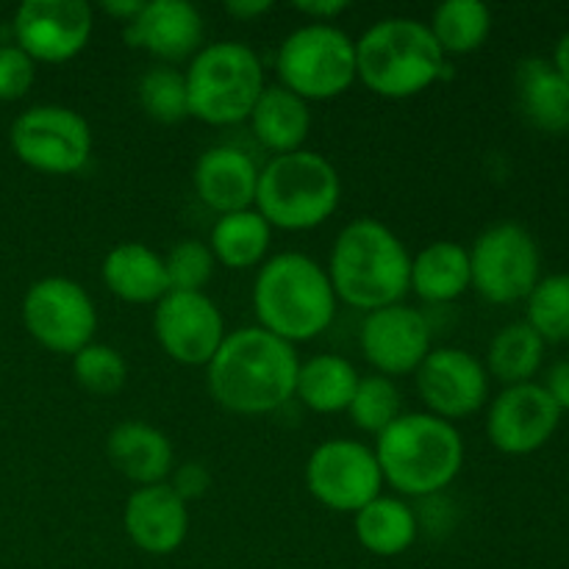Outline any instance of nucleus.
Instances as JSON below:
<instances>
[{"label":"nucleus","instance_id":"20e7f679","mask_svg":"<svg viewBox=\"0 0 569 569\" xmlns=\"http://www.w3.org/2000/svg\"><path fill=\"white\" fill-rule=\"evenodd\" d=\"M259 328L289 345L309 342L337 317V295L326 267L306 253H278L261 264L253 283Z\"/></svg>","mask_w":569,"mask_h":569},{"label":"nucleus","instance_id":"423d86ee","mask_svg":"<svg viewBox=\"0 0 569 569\" xmlns=\"http://www.w3.org/2000/svg\"><path fill=\"white\" fill-rule=\"evenodd\" d=\"M342 198L339 172L315 150L276 156L259 172L253 209L281 231H311L337 211Z\"/></svg>","mask_w":569,"mask_h":569},{"label":"nucleus","instance_id":"412c9836","mask_svg":"<svg viewBox=\"0 0 569 569\" xmlns=\"http://www.w3.org/2000/svg\"><path fill=\"white\" fill-rule=\"evenodd\" d=\"M106 459L137 487H153L170 478L172 445L159 428L142 420H126L106 437Z\"/></svg>","mask_w":569,"mask_h":569},{"label":"nucleus","instance_id":"f257e3e1","mask_svg":"<svg viewBox=\"0 0 569 569\" xmlns=\"http://www.w3.org/2000/svg\"><path fill=\"white\" fill-rule=\"evenodd\" d=\"M300 359L295 345L248 326L222 339L206 365V383L217 406L242 417L272 415L295 398Z\"/></svg>","mask_w":569,"mask_h":569},{"label":"nucleus","instance_id":"2f4dec72","mask_svg":"<svg viewBox=\"0 0 569 569\" xmlns=\"http://www.w3.org/2000/svg\"><path fill=\"white\" fill-rule=\"evenodd\" d=\"M139 106L150 120L161 126H176L189 117L187 78L178 67L156 64L139 78Z\"/></svg>","mask_w":569,"mask_h":569},{"label":"nucleus","instance_id":"7c9ffc66","mask_svg":"<svg viewBox=\"0 0 569 569\" xmlns=\"http://www.w3.org/2000/svg\"><path fill=\"white\" fill-rule=\"evenodd\" d=\"M526 322L548 342H569V272L539 278L526 298Z\"/></svg>","mask_w":569,"mask_h":569},{"label":"nucleus","instance_id":"e433bc0d","mask_svg":"<svg viewBox=\"0 0 569 569\" xmlns=\"http://www.w3.org/2000/svg\"><path fill=\"white\" fill-rule=\"evenodd\" d=\"M170 489L183 500V503H192V500H200L211 487V472L206 470L200 461H187V465L176 467L170 472Z\"/></svg>","mask_w":569,"mask_h":569},{"label":"nucleus","instance_id":"a878e982","mask_svg":"<svg viewBox=\"0 0 569 569\" xmlns=\"http://www.w3.org/2000/svg\"><path fill=\"white\" fill-rule=\"evenodd\" d=\"M356 539L361 548L381 559H395L417 542L420 520L406 500L381 495L353 515Z\"/></svg>","mask_w":569,"mask_h":569},{"label":"nucleus","instance_id":"79ce46f5","mask_svg":"<svg viewBox=\"0 0 569 569\" xmlns=\"http://www.w3.org/2000/svg\"><path fill=\"white\" fill-rule=\"evenodd\" d=\"M550 64H553V70L559 72V76H565L569 81V31L561 33V39L556 42L553 59H550Z\"/></svg>","mask_w":569,"mask_h":569},{"label":"nucleus","instance_id":"f8f14e48","mask_svg":"<svg viewBox=\"0 0 569 569\" xmlns=\"http://www.w3.org/2000/svg\"><path fill=\"white\" fill-rule=\"evenodd\" d=\"M306 489L320 506L356 515L381 498L383 476L376 450L356 439H328L306 461Z\"/></svg>","mask_w":569,"mask_h":569},{"label":"nucleus","instance_id":"dca6fc26","mask_svg":"<svg viewBox=\"0 0 569 569\" xmlns=\"http://www.w3.org/2000/svg\"><path fill=\"white\" fill-rule=\"evenodd\" d=\"M415 376L417 395L428 415L439 420H465L481 411L489 398L487 367L461 348H433Z\"/></svg>","mask_w":569,"mask_h":569},{"label":"nucleus","instance_id":"f704fd0d","mask_svg":"<svg viewBox=\"0 0 569 569\" xmlns=\"http://www.w3.org/2000/svg\"><path fill=\"white\" fill-rule=\"evenodd\" d=\"M164 267L172 292H203L214 276L217 259L209 244L200 239H181L164 256Z\"/></svg>","mask_w":569,"mask_h":569},{"label":"nucleus","instance_id":"4be33fe9","mask_svg":"<svg viewBox=\"0 0 569 569\" xmlns=\"http://www.w3.org/2000/svg\"><path fill=\"white\" fill-rule=\"evenodd\" d=\"M100 276H103L106 289L122 303L156 306L170 292L164 256L142 242H122L111 248L100 267Z\"/></svg>","mask_w":569,"mask_h":569},{"label":"nucleus","instance_id":"5701e85b","mask_svg":"<svg viewBox=\"0 0 569 569\" xmlns=\"http://www.w3.org/2000/svg\"><path fill=\"white\" fill-rule=\"evenodd\" d=\"M517 103L537 131L550 137L569 133V81L550 59H526L517 67Z\"/></svg>","mask_w":569,"mask_h":569},{"label":"nucleus","instance_id":"ddd939ff","mask_svg":"<svg viewBox=\"0 0 569 569\" xmlns=\"http://www.w3.org/2000/svg\"><path fill=\"white\" fill-rule=\"evenodd\" d=\"M92 28V6L83 0H26L11 20V42L37 64H64L87 48Z\"/></svg>","mask_w":569,"mask_h":569},{"label":"nucleus","instance_id":"c9c22d12","mask_svg":"<svg viewBox=\"0 0 569 569\" xmlns=\"http://www.w3.org/2000/svg\"><path fill=\"white\" fill-rule=\"evenodd\" d=\"M33 81H37V61L14 42L0 44V100L11 103L26 98Z\"/></svg>","mask_w":569,"mask_h":569},{"label":"nucleus","instance_id":"c85d7f7f","mask_svg":"<svg viewBox=\"0 0 569 569\" xmlns=\"http://www.w3.org/2000/svg\"><path fill=\"white\" fill-rule=\"evenodd\" d=\"M545 339L526 320L511 322L489 342L487 372L506 387L533 381L545 361Z\"/></svg>","mask_w":569,"mask_h":569},{"label":"nucleus","instance_id":"6e6552de","mask_svg":"<svg viewBox=\"0 0 569 569\" xmlns=\"http://www.w3.org/2000/svg\"><path fill=\"white\" fill-rule=\"evenodd\" d=\"M276 72L281 87L306 103L339 98L356 83V42L337 26L309 22L283 39Z\"/></svg>","mask_w":569,"mask_h":569},{"label":"nucleus","instance_id":"bb28decb","mask_svg":"<svg viewBox=\"0 0 569 569\" xmlns=\"http://www.w3.org/2000/svg\"><path fill=\"white\" fill-rule=\"evenodd\" d=\"M359 378L356 367L342 356H311L300 361L295 398L315 415H339V411H348Z\"/></svg>","mask_w":569,"mask_h":569},{"label":"nucleus","instance_id":"473e14b6","mask_svg":"<svg viewBox=\"0 0 569 569\" xmlns=\"http://www.w3.org/2000/svg\"><path fill=\"white\" fill-rule=\"evenodd\" d=\"M403 415L400 406V389L387 376H365L359 378L353 400L348 406V417L359 431L381 437L398 417Z\"/></svg>","mask_w":569,"mask_h":569},{"label":"nucleus","instance_id":"aec40b11","mask_svg":"<svg viewBox=\"0 0 569 569\" xmlns=\"http://www.w3.org/2000/svg\"><path fill=\"white\" fill-rule=\"evenodd\" d=\"M259 164L233 144H214L194 161L192 183L198 198L217 214L253 209L259 189Z\"/></svg>","mask_w":569,"mask_h":569},{"label":"nucleus","instance_id":"4468645a","mask_svg":"<svg viewBox=\"0 0 569 569\" xmlns=\"http://www.w3.org/2000/svg\"><path fill=\"white\" fill-rule=\"evenodd\" d=\"M161 350L183 367H206L228 337L220 309L206 292H167L153 309Z\"/></svg>","mask_w":569,"mask_h":569},{"label":"nucleus","instance_id":"7ed1b4c3","mask_svg":"<svg viewBox=\"0 0 569 569\" xmlns=\"http://www.w3.org/2000/svg\"><path fill=\"white\" fill-rule=\"evenodd\" d=\"M372 450L383 483L417 500L442 495L465 467V439L459 428L428 411L400 415L376 437Z\"/></svg>","mask_w":569,"mask_h":569},{"label":"nucleus","instance_id":"58836bf2","mask_svg":"<svg viewBox=\"0 0 569 569\" xmlns=\"http://www.w3.org/2000/svg\"><path fill=\"white\" fill-rule=\"evenodd\" d=\"M542 387H545V392L550 395V400L559 406L561 415L569 411V359L556 361V365L550 367L548 376H545Z\"/></svg>","mask_w":569,"mask_h":569},{"label":"nucleus","instance_id":"9d476101","mask_svg":"<svg viewBox=\"0 0 569 569\" xmlns=\"http://www.w3.org/2000/svg\"><path fill=\"white\" fill-rule=\"evenodd\" d=\"M17 159L44 176H72L92 156V128L67 106L44 103L22 111L9 131Z\"/></svg>","mask_w":569,"mask_h":569},{"label":"nucleus","instance_id":"f3484780","mask_svg":"<svg viewBox=\"0 0 569 569\" xmlns=\"http://www.w3.org/2000/svg\"><path fill=\"white\" fill-rule=\"evenodd\" d=\"M561 411L542 383L528 381L506 387L487 415V437L506 456H531L559 431Z\"/></svg>","mask_w":569,"mask_h":569},{"label":"nucleus","instance_id":"4c0bfd02","mask_svg":"<svg viewBox=\"0 0 569 569\" xmlns=\"http://www.w3.org/2000/svg\"><path fill=\"white\" fill-rule=\"evenodd\" d=\"M350 9L348 0H298L295 11H300L303 17H309L311 22H320V26H331L339 14Z\"/></svg>","mask_w":569,"mask_h":569},{"label":"nucleus","instance_id":"c756f323","mask_svg":"<svg viewBox=\"0 0 569 569\" xmlns=\"http://www.w3.org/2000/svg\"><path fill=\"white\" fill-rule=\"evenodd\" d=\"M428 28L445 56L476 53L492 31V11L481 0H445L433 9Z\"/></svg>","mask_w":569,"mask_h":569},{"label":"nucleus","instance_id":"cd10ccee","mask_svg":"<svg viewBox=\"0 0 569 569\" xmlns=\"http://www.w3.org/2000/svg\"><path fill=\"white\" fill-rule=\"evenodd\" d=\"M272 228L256 209L222 214L211 228L209 248L214 259L228 270H250L261 264L270 250Z\"/></svg>","mask_w":569,"mask_h":569},{"label":"nucleus","instance_id":"b1692460","mask_svg":"<svg viewBox=\"0 0 569 569\" xmlns=\"http://www.w3.org/2000/svg\"><path fill=\"white\" fill-rule=\"evenodd\" d=\"M248 122L261 148L276 156H287L303 150L311 131V109L303 98L278 83V87H264Z\"/></svg>","mask_w":569,"mask_h":569},{"label":"nucleus","instance_id":"f03ea898","mask_svg":"<svg viewBox=\"0 0 569 569\" xmlns=\"http://www.w3.org/2000/svg\"><path fill=\"white\" fill-rule=\"evenodd\" d=\"M326 272L337 300L370 315L406 298L411 256L392 228L359 217L333 239Z\"/></svg>","mask_w":569,"mask_h":569},{"label":"nucleus","instance_id":"a19ab883","mask_svg":"<svg viewBox=\"0 0 569 569\" xmlns=\"http://www.w3.org/2000/svg\"><path fill=\"white\" fill-rule=\"evenodd\" d=\"M142 6H144V0H103V3H100V9H103V14H109L111 20L128 26V22H131L133 17L142 11Z\"/></svg>","mask_w":569,"mask_h":569},{"label":"nucleus","instance_id":"72a5a7b5","mask_svg":"<svg viewBox=\"0 0 569 569\" xmlns=\"http://www.w3.org/2000/svg\"><path fill=\"white\" fill-rule=\"evenodd\" d=\"M72 378L83 392L111 398L126 387L128 365L117 348L92 342L72 356Z\"/></svg>","mask_w":569,"mask_h":569},{"label":"nucleus","instance_id":"39448f33","mask_svg":"<svg viewBox=\"0 0 569 569\" xmlns=\"http://www.w3.org/2000/svg\"><path fill=\"white\" fill-rule=\"evenodd\" d=\"M448 56L433 39L428 22L387 17L356 39V78L370 92L389 100L415 98L442 81Z\"/></svg>","mask_w":569,"mask_h":569},{"label":"nucleus","instance_id":"6ab92c4d","mask_svg":"<svg viewBox=\"0 0 569 569\" xmlns=\"http://www.w3.org/2000/svg\"><path fill=\"white\" fill-rule=\"evenodd\" d=\"M122 526L133 548L148 556H170L187 539L189 509L167 481L139 487L126 500Z\"/></svg>","mask_w":569,"mask_h":569},{"label":"nucleus","instance_id":"9b49d317","mask_svg":"<svg viewBox=\"0 0 569 569\" xmlns=\"http://www.w3.org/2000/svg\"><path fill=\"white\" fill-rule=\"evenodd\" d=\"M22 326L37 345L59 356H76L92 345L98 309L87 289L72 278L48 276L28 287L22 298Z\"/></svg>","mask_w":569,"mask_h":569},{"label":"nucleus","instance_id":"2eb2a0df","mask_svg":"<svg viewBox=\"0 0 569 569\" xmlns=\"http://www.w3.org/2000/svg\"><path fill=\"white\" fill-rule=\"evenodd\" d=\"M431 339L433 326L426 311L406 303L370 311L359 331L361 356L378 376L387 378L411 376L420 370L426 356L433 350Z\"/></svg>","mask_w":569,"mask_h":569},{"label":"nucleus","instance_id":"393cba45","mask_svg":"<svg viewBox=\"0 0 569 569\" xmlns=\"http://www.w3.org/2000/svg\"><path fill=\"white\" fill-rule=\"evenodd\" d=\"M470 287V253L459 242H431L411 259L409 292H415L422 303L448 306Z\"/></svg>","mask_w":569,"mask_h":569},{"label":"nucleus","instance_id":"0eeeda50","mask_svg":"<svg viewBox=\"0 0 569 569\" xmlns=\"http://www.w3.org/2000/svg\"><path fill=\"white\" fill-rule=\"evenodd\" d=\"M189 117L206 126H237L248 120L264 92V67L242 42H211L183 70Z\"/></svg>","mask_w":569,"mask_h":569},{"label":"nucleus","instance_id":"a211bd4d","mask_svg":"<svg viewBox=\"0 0 569 569\" xmlns=\"http://www.w3.org/2000/svg\"><path fill=\"white\" fill-rule=\"evenodd\" d=\"M203 14L187 0H150L128 26H122L128 48L144 50L170 67L192 61L203 48Z\"/></svg>","mask_w":569,"mask_h":569},{"label":"nucleus","instance_id":"ea45409f","mask_svg":"<svg viewBox=\"0 0 569 569\" xmlns=\"http://www.w3.org/2000/svg\"><path fill=\"white\" fill-rule=\"evenodd\" d=\"M270 9H272L270 0H231V3H226L228 14L239 22L256 20V17L267 14Z\"/></svg>","mask_w":569,"mask_h":569},{"label":"nucleus","instance_id":"1a4fd4ad","mask_svg":"<svg viewBox=\"0 0 569 569\" xmlns=\"http://www.w3.org/2000/svg\"><path fill=\"white\" fill-rule=\"evenodd\" d=\"M470 253L472 289L487 303L511 306L526 300L542 278V253L520 222H495L478 233Z\"/></svg>","mask_w":569,"mask_h":569}]
</instances>
